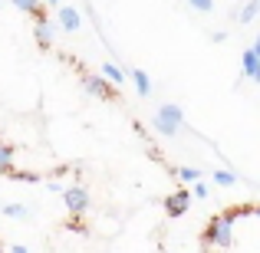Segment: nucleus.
Here are the masks:
<instances>
[{
  "instance_id": "obj_1",
  "label": "nucleus",
  "mask_w": 260,
  "mask_h": 253,
  "mask_svg": "<svg viewBox=\"0 0 260 253\" xmlns=\"http://www.w3.org/2000/svg\"><path fill=\"white\" fill-rule=\"evenodd\" d=\"M181 125H184V112H181V105H175V102L161 105L158 112H155V119H152V128L161 135V138H178Z\"/></svg>"
},
{
  "instance_id": "obj_2",
  "label": "nucleus",
  "mask_w": 260,
  "mask_h": 253,
  "mask_svg": "<svg viewBox=\"0 0 260 253\" xmlns=\"http://www.w3.org/2000/svg\"><path fill=\"white\" fill-rule=\"evenodd\" d=\"M204 243H211V247H221V250L234 247V224L224 221V214L211 217V224L204 227Z\"/></svg>"
},
{
  "instance_id": "obj_3",
  "label": "nucleus",
  "mask_w": 260,
  "mask_h": 253,
  "mask_svg": "<svg viewBox=\"0 0 260 253\" xmlns=\"http://www.w3.org/2000/svg\"><path fill=\"white\" fill-rule=\"evenodd\" d=\"M63 201H66V207H70V214L79 217V214L89 210V191L83 184H70V188H63Z\"/></svg>"
},
{
  "instance_id": "obj_4",
  "label": "nucleus",
  "mask_w": 260,
  "mask_h": 253,
  "mask_svg": "<svg viewBox=\"0 0 260 253\" xmlns=\"http://www.w3.org/2000/svg\"><path fill=\"white\" fill-rule=\"evenodd\" d=\"M83 86H86V92L99 95V99H115V95H119L115 83H109L106 76H83Z\"/></svg>"
},
{
  "instance_id": "obj_5",
  "label": "nucleus",
  "mask_w": 260,
  "mask_h": 253,
  "mask_svg": "<svg viewBox=\"0 0 260 253\" xmlns=\"http://www.w3.org/2000/svg\"><path fill=\"white\" fill-rule=\"evenodd\" d=\"M188 204H191V188H178L175 194L165 197V214L168 217H181L184 210H188Z\"/></svg>"
},
{
  "instance_id": "obj_6",
  "label": "nucleus",
  "mask_w": 260,
  "mask_h": 253,
  "mask_svg": "<svg viewBox=\"0 0 260 253\" xmlns=\"http://www.w3.org/2000/svg\"><path fill=\"white\" fill-rule=\"evenodd\" d=\"M56 17H59V26H63V33H76L79 26H83V17H79L76 7H56Z\"/></svg>"
},
{
  "instance_id": "obj_7",
  "label": "nucleus",
  "mask_w": 260,
  "mask_h": 253,
  "mask_svg": "<svg viewBox=\"0 0 260 253\" xmlns=\"http://www.w3.org/2000/svg\"><path fill=\"white\" fill-rule=\"evenodd\" d=\"M33 33H37L40 50H50V46H53V33H56V26L46 20V13H43V10L37 13V30H33Z\"/></svg>"
},
{
  "instance_id": "obj_8",
  "label": "nucleus",
  "mask_w": 260,
  "mask_h": 253,
  "mask_svg": "<svg viewBox=\"0 0 260 253\" xmlns=\"http://www.w3.org/2000/svg\"><path fill=\"white\" fill-rule=\"evenodd\" d=\"M241 73H244V79H250V83L260 86V56H257L254 50H244V56H241Z\"/></svg>"
},
{
  "instance_id": "obj_9",
  "label": "nucleus",
  "mask_w": 260,
  "mask_h": 253,
  "mask_svg": "<svg viewBox=\"0 0 260 253\" xmlns=\"http://www.w3.org/2000/svg\"><path fill=\"white\" fill-rule=\"evenodd\" d=\"M128 76H132L135 92H139L142 99H148V95H152V79H148V73H145V69H139V66H135V69L128 73Z\"/></svg>"
},
{
  "instance_id": "obj_10",
  "label": "nucleus",
  "mask_w": 260,
  "mask_h": 253,
  "mask_svg": "<svg viewBox=\"0 0 260 253\" xmlns=\"http://www.w3.org/2000/svg\"><path fill=\"white\" fill-rule=\"evenodd\" d=\"M0 214H4V217H17V221H26V217H30V207H23V204H0Z\"/></svg>"
},
{
  "instance_id": "obj_11",
  "label": "nucleus",
  "mask_w": 260,
  "mask_h": 253,
  "mask_svg": "<svg viewBox=\"0 0 260 253\" xmlns=\"http://www.w3.org/2000/svg\"><path fill=\"white\" fill-rule=\"evenodd\" d=\"M102 76H106L109 83H115V86H125V73H122L115 63H102Z\"/></svg>"
},
{
  "instance_id": "obj_12",
  "label": "nucleus",
  "mask_w": 260,
  "mask_h": 253,
  "mask_svg": "<svg viewBox=\"0 0 260 253\" xmlns=\"http://www.w3.org/2000/svg\"><path fill=\"white\" fill-rule=\"evenodd\" d=\"M13 171V148L4 145V138H0V174H10Z\"/></svg>"
},
{
  "instance_id": "obj_13",
  "label": "nucleus",
  "mask_w": 260,
  "mask_h": 253,
  "mask_svg": "<svg viewBox=\"0 0 260 253\" xmlns=\"http://www.w3.org/2000/svg\"><path fill=\"white\" fill-rule=\"evenodd\" d=\"M257 13H260V0H247V4H244V10L237 13V20H241V23H250Z\"/></svg>"
},
{
  "instance_id": "obj_14",
  "label": "nucleus",
  "mask_w": 260,
  "mask_h": 253,
  "mask_svg": "<svg viewBox=\"0 0 260 253\" xmlns=\"http://www.w3.org/2000/svg\"><path fill=\"white\" fill-rule=\"evenodd\" d=\"M214 184H221V188H234L237 174H234V171H228V168H221V171H214Z\"/></svg>"
},
{
  "instance_id": "obj_15",
  "label": "nucleus",
  "mask_w": 260,
  "mask_h": 253,
  "mask_svg": "<svg viewBox=\"0 0 260 253\" xmlns=\"http://www.w3.org/2000/svg\"><path fill=\"white\" fill-rule=\"evenodd\" d=\"M10 4L17 7V10H23V13H33V17L43 10V7H40V0H10Z\"/></svg>"
},
{
  "instance_id": "obj_16",
  "label": "nucleus",
  "mask_w": 260,
  "mask_h": 253,
  "mask_svg": "<svg viewBox=\"0 0 260 253\" xmlns=\"http://www.w3.org/2000/svg\"><path fill=\"white\" fill-rule=\"evenodd\" d=\"M7 177H13V181H26V184H37V181H40V174H37V171H17V168H13Z\"/></svg>"
},
{
  "instance_id": "obj_17",
  "label": "nucleus",
  "mask_w": 260,
  "mask_h": 253,
  "mask_svg": "<svg viewBox=\"0 0 260 253\" xmlns=\"http://www.w3.org/2000/svg\"><path fill=\"white\" fill-rule=\"evenodd\" d=\"M201 171L198 168H178V181H188V184H194V181H201Z\"/></svg>"
},
{
  "instance_id": "obj_18",
  "label": "nucleus",
  "mask_w": 260,
  "mask_h": 253,
  "mask_svg": "<svg viewBox=\"0 0 260 253\" xmlns=\"http://www.w3.org/2000/svg\"><path fill=\"white\" fill-rule=\"evenodd\" d=\"M188 7L198 10V13H211L214 10V0H188Z\"/></svg>"
},
{
  "instance_id": "obj_19",
  "label": "nucleus",
  "mask_w": 260,
  "mask_h": 253,
  "mask_svg": "<svg viewBox=\"0 0 260 253\" xmlns=\"http://www.w3.org/2000/svg\"><path fill=\"white\" fill-rule=\"evenodd\" d=\"M191 194H194V197H201V201H204V197H208V194H211V188H208V181H204V177H201V181H194V184H191Z\"/></svg>"
},
{
  "instance_id": "obj_20",
  "label": "nucleus",
  "mask_w": 260,
  "mask_h": 253,
  "mask_svg": "<svg viewBox=\"0 0 260 253\" xmlns=\"http://www.w3.org/2000/svg\"><path fill=\"white\" fill-rule=\"evenodd\" d=\"M224 40H228V33H221V30L211 33V43H224Z\"/></svg>"
},
{
  "instance_id": "obj_21",
  "label": "nucleus",
  "mask_w": 260,
  "mask_h": 253,
  "mask_svg": "<svg viewBox=\"0 0 260 253\" xmlns=\"http://www.w3.org/2000/svg\"><path fill=\"white\" fill-rule=\"evenodd\" d=\"M10 253H26V247H23V243H13V247H10Z\"/></svg>"
},
{
  "instance_id": "obj_22",
  "label": "nucleus",
  "mask_w": 260,
  "mask_h": 253,
  "mask_svg": "<svg viewBox=\"0 0 260 253\" xmlns=\"http://www.w3.org/2000/svg\"><path fill=\"white\" fill-rule=\"evenodd\" d=\"M250 50H254L257 56H260V33H257V40H254V46H250Z\"/></svg>"
},
{
  "instance_id": "obj_23",
  "label": "nucleus",
  "mask_w": 260,
  "mask_h": 253,
  "mask_svg": "<svg viewBox=\"0 0 260 253\" xmlns=\"http://www.w3.org/2000/svg\"><path fill=\"white\" fill-rule=\"evenodd\" d=\"M46 4H53V7H59V4H63V0H46Z\"/></svg>"
},
{
  "instance_id": "obj_24",
  "label": "nucleus",
  "mask_w": 260,
  "mask_h": 253,
  "mask_svg": "<svg viewBox=\"0 0 260 253\" xmlns=\"http://www.w3.org/2000/svg\"><path fill=\"white\" fill-rule=\"evenodd\" d=\"M254 214H257V217H260V204H254Z\"/></svg>"
},
{
  "instance_id": "obj_25",
  "label": "nucleus",
  "mask_w": 260,
  "mask_h": 253,
  "mask_svg": "<svg viewBox=\"0 0 260 253\" xmlns=\"http://www.w3.org/2000/svg\"><path fill=\"white\" fill-rule=\"evenodd\" d=\"M0 4H4V0H0Z\"/></svg>"
}]
</instances>
